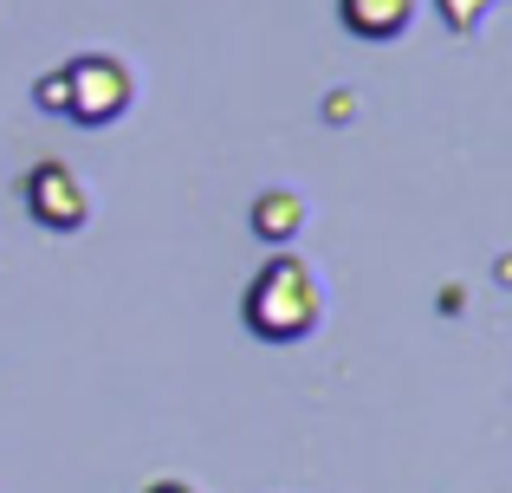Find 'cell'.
<instances>
[{
    "instance_id": "cell-3",
    "label": "cell",
    "mask_w": 512,
    "mask_h": 493,
    "mask_svg": "<svg viewBox=\"0 0 512 493\" xmlns=\"http://www.w3.org/2000/svg\"><path fill=\"white\" fill-rule=\"evenodd\" d=\"M20 202H26V215H33L39 228H52V234H78V228L91 221V189H85V182H78L65 163L26 169Z\"/></svg>"
},
{
    "instance_id": "cell-6",
    "label": "cell",
    "mask_w": 512,
    "mask_h": 493,
    "mask_svg": "<svg viewBox=\"0 0 512 493\" xmlns=\"http://www.w3.org/2000/svg\"><path fill=\"white\" fill-rule=\"evenodd\" d=\"M480 13H487V0H441V20H448L454 33H474Z\"/></svg>"
},
{
    "instance_id": "cell-7",
    "label": "cell",
    "mask_w": 512,
    "mask_h": 493,
    "mask_svg": "<svg viewBox=\"0 0 512 493\" xmlns=\"http://www.w3.org/2000/svg\"><path fill=\"white\" fill-rule=\"evenodd\" d=\"M33 104H39V111H52V117H65V72H46V78H39V85H33Z\"/></svg>"
},
{
    "instance_id": "cell-8",
    "label": "cell",
    "mask_w": 512,
    "mask_h": 493,
    "mask_svg": "<svg viewBox=\"0 0 512 493\" xmlns=\"http://www.w3.org/2000/svg\"><path fill=\"white\" fill-rule=\"evenodd\" d=\"M150 493H195V487H182V481H156Z\"/></svg>"
},
{
    "instance_id": "cell-1",
    "label": "cell",
    "mask_w": 512,
    "mask_h": 493,
    "mask_svg": "<svg viewBox=\"0 0 512 493\" xmlns=\"http://www.w3.org/2000/svg\"><path fill=\"white\" fill-rule=\"evenodd\" d=\"M240 318H247V331L266 338V344H299V338H312L318 318H325V279L312 273V260L279 247L273 260L247 279Z\"/></svg>"
},
{
    "instance_id": "cell-5",
    "label": "cell",
    "mask_w": 512,
    "mask_h": 493,
    "mask_svg": "<svg viewBox=\"0 0 512 493\" xmlns=\"http://www.w3.org/2000/svg\"><path fill=\"white\" fill-rule=\"evenodd\" d=\"M247 228L260 234L266 247H286V241H299V228H305V202L292 189H266L260 202L247 208Z\"/></svg>"
},
{
    "instance_id": "cell-4",
    "label": "cell",
    "mask_w": 512,
    "mask_h": 493,
    "mask_svg": "<svg viewBox=\"0 0 512 493\" xmlns=\"http://www.w3.org/2000/svg\"><path fill=\"white\" fill-rule=\"evenodd\" d=\"M338 20L357 39H396V33H409L415 0H338Z\"/></svg>"
},
{
    "instance_id": "cell-2",
    "label": "cell",
    "mask_w": 512,
    "mask_h": 493,
    "mask_svg": "<svg viewBox=\"0 0 512 493\" xmlns=\"http://www.w3.org/2000/svg\"><path fill=\"white\" fill-rule=\"evenodd\" d=\"M59 72H65V117L85 124V130L117 124V117L130 111V98H137L130 65L111 59V52H78V59H65Z\"/></svg>"
}]
</instances>
